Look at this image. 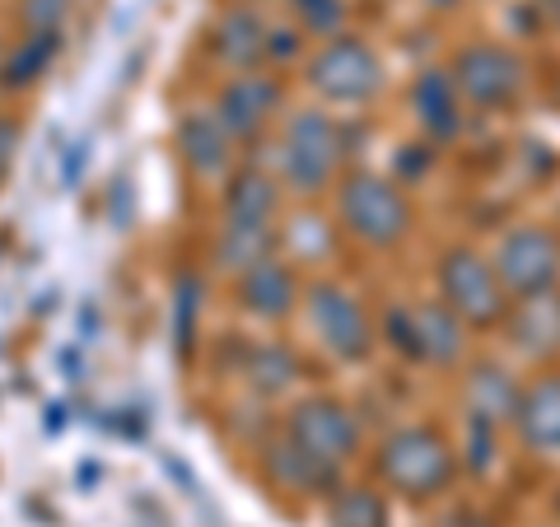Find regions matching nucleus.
I'll return each instance as SVG.
<instances>
[{"mask_svg": "<svg viewBox=\"0 0 560 527\" xmlns=\"http://www.w3.org/2000/svg\"><path fill=\"white\" fill-rule=\"evenodd\" d=\"M374 477L401 500H440L458 477V453L430 425H401L378 444Z\"/></svg>", "mask_w": 560, "mask_h": 527, "instance_id": "nucleus-1", "label": "nucleus"}, {"mask_svg": "<svg viewBox=\"0 0 560 527\" xmlns=\"http://www.w3.org/2000/svg\"><path fill=\"white\" fill-rule=\"evenodd\" d=\"M337 215H341V230L374 253L397 248L416 224L411 197L393 178H383V173H350L337 191Z\"/></svg>", "mask_w": 560, "mask_h": 527, "instance_id": "nucleus-2", "label": "nucleus"}, {"mask_svg": "<svg viewBox=\"0 0 560 527\" xmlns=\"http://www.w3.org/2000/svg\"><path fill=\"white\" fill-rule=\"evenodd\" d=\"M440 298L458 313L467 327H504L514 308V294L495 276V261L471 243H453L440 257Z\"/></svg>", "mask_w": 560, "mask_h": 527, "instance_id": "nucleus-3", "label": "nucleus"}, {"mask_svg": "<svg viewBox=\"0 0 560 527\" xmlns=\"http://www.w3.org/2000/svg\"><path fill=\"white\" fill-rule=\"evenodd\" d=\"M341 168V131L327 113L308 108V113H294L285 136H280V173L285 183L300 191V197H313L323 191Z\"/></svg>", "mask_w": 560, "mask_h": 527, "instance_id": "nucleus-4", "label": "nucleus"}, {"mask_svg": "<svg viewBox=\"0 0 560 527\" xmlns=\"http://www.w3.org/2000/svg\"><path fill=\"white\" fill-rule=\"evenodd\" d=\"M490 261H495V276L514 298L560 290V234L551 224H514L495 243Z\"/></svg>", "mask_w": 560, "mask_h": 527, "instance_id": "nucleus-5", "label": "nucleus"}, {"mask_svg": "<svg viewBox=\"0 0 560 527\" xmlns=\"http://www.w3.org/2000/svg\"><path fill=\"white\" fill-rule=\"evenodd\" d=\"M308 327L318 331V341L331 350L337 360L346 364H360L374 355V318L370 308L360 304V294H350L346 285H337V280H318L308 294Z\"/></svg>", "mask_w": 560, "mask_h": 527, "instance_id": "nucleus-6", "label": "nucleus"}, {"mask_svg": "<svg viewBox=\"0 0 560 527\" xmlns=\"http://www.w3.org/2000/svg\"><path fill=\"white\" fill-rule=\"evenodd\" d=\"M448 70H453V84H458L463 103H477V108H514L523 90H528V66H523L518 51L500 43L463 47Z\"/></svg>", "mask_w": 560, "mask_h": 527, "instance_id": "nucleus-7", "label": "nucleus"}, {"mask_svg": "<svg viewBox=\"0 0 560 527\" xmlns=\"http://www.w3.org/2000/svg\"><path fill=\"white\" fill-rule=\"evenodd\" d=\"M308 84L327 103L364 108L383 90V61L364 38H331L318 57L308 61Z\"/></svg>", "mask_w": 560, "mask_h": 527, "instance_id": "nucleus-8", "label": "nucleus"}, {"mask_svg": "<svg viewBox=\"0 0 560 527\" xmlns=\"http://www.w3.org/2000/svg\"><path fill=\"white\" fill-rule=\"evenodd\" d=\"M285 434L313 458H323L331 467H346L360 453V420L350 415L346 401L337 397H304L300 407L290 411Z\"/></svg>", "mask_w": 560, "mask_h": 527, "instance_id": "nucleus-9", "label": "nucleus"}, {"mask_svg": "<svg viewBox=\"0 0 560 527\" xmlns=\"http://www.w3.org/2000/svg\"><path fill=\"white\" fill-rule=\"evenodd\" d=\"M518 401H523V383L514 378L510 364L477 360L467 368V378H463V411H467V420L490 425V430H504V425H514Z\"/></svg>", "mask_w": 560, "mask_h": 527, "instance_id": "nucleus-10", "label": "nucleus"}, {"mask_svg": "<svg viewBox=\"0 0 560 527\" xmlns=\"http://www.w3.org/2000/svg\"><path fill=\"white\" fill-rule=\"evenodd\" d=\"M467 331L471 327L444 298H420V304H411V364H434V368L463 364Z\"/></svg>", "mask_w": 560, "mask_h": 527, "instance_id": "nucleus-11", "label": "nucleus"}, {"mask_svg": "<svg viewBox=\"0 0 560 527\" xmlns=\"http://www.w3.org/2000/svg\"><path fill=\"white\" fill-rule=\"evenodd\" d=\"M514 434L533 458H560V368H541L533 383H523Z\"/></svg>", "mask_w": 560, "mask_h": 527, "instance_id": "nucleus-12", "label": "nucleus"}, {"mask_svg": "<svg viewBox=\"0 0 560 527\" xmlns=\"http://www.w3.org/2000/svg\"><path fill=\"white\" fill-rule=\"evenodd\" d=\"M504 337L523 360L551 364L560 360V290L514 298L510 318H504Z\"/></svg>", "mask_w": 560, "mask_h": 527, "instance_id": "nucleus-13", "label": "nucleus"}, {"mask_svg": "<svg viewBox=\"0 0 560 527\" xmlns=\"http://www.w3.org/2000/svg\"><path fill=\"white\" fill-rule=\"evenodd\" d=\"M411 113H416V127L430 140L463 136V94H458V84H453V70H444V66L420 70L411 84Z\"/></svg>", "mask_w": 560, "mask_h": 527, "instance_id": "nucleus-14", "label": "nucleus"}, {"mask_svg": "<svg viewBox=\"0 0 560 527\" xmlns=\"http://www.w3.org/2000/svg\"><path fill=\"white\" fill-rule=\"evenodd\" d=\"M276 108H280V84L271 75H238V80L224 84L215 117L224 121V131L230 136L253 140L271 121Z\"/></svg>", "mask_w": 560, "mask_h": 527, "instance_id": "nucleus-15", "label": "nucleus"}, {"mask_svg": "<svg viewBox=\"0 0 560 527\" xmlns=\"http://www.w3.org/2000/svg\"><path fill=\"white\" fill-rule=\"evenodd\" d=\"M267 477L280 490H294V495H331V490H341V467L304 453L290 434L267 448Z\"/></svg>", "mask_w": 560, "mask_h": 527, "instance_id": "nucleus-16", "label": "nucleus"}, {"mask_svg": "<svg viewBox=\"0 0 560 527\" xmlns=\"http://www.w3.org/2000/svg\"><path fill=\"white\" fill-rule=\"evenodd\" d=\"M238 298L243 308L257 313V318H285V313L294 308V298H300V280H294V271L285 267V261H257V267L248 276H238Z\"/></svg>", "mask_w": 560, "mask_h": 527, "instance_id": "nucleus-17", "label": "nucleus"}, {"mask_svg": "<svg viewBox=\"0 0 560 527\" xmlns=\"http://www.w3.org/2000/svg\"><path fill=\"white\" fill-rule=\"evenodd\" d=\"M178 154L191 173L220 178L230 168V131H224V121L215 113H187L178 121Z\"/></svg>", "mask_w": 560, "mask_h": 527, "instance_id": "nucleus-18", "label": "nucleus"}, {"mask_svg": "<svg viewBox=\"0 0 560 527\" xmlns=\"http://www.w3.org/2000/svg\"><path fill=\"white\" fill-rule=\"evenodd\" d=\"M280 201V187L261 168L234 173L230 191H224V224H271Z\"/></svg>", "mask_w": 560, "mask_h": 527, "instance_id": "nucleus-19", "label": "nucleus"}, {"mask_svg": "<svg viewBox=\"0 0 560 527\" xmlns=\"http://www.w3.org/2000/svg\"><path fill=\"white\" fill-rule=\"evenodd\" d=\"M215 51L230 66H253L257 57H267V28H261L257 10H230L224 20L215 24Z\"/></svg>", "mask_w": 560, "mask_h": 527, "instance_id": "nucleus-20", "label": "nucleus"}, {"mask_svg": "<svg viewBox=\"0 0 560 527\" xmlns=\"http://www.w3.org/2000/svg\"><path fill=\"white\" fill-rule=\"evenodd\" d=\"M276 248L271 224H224L220 234V267L234 276H248L257 261H267Z\"/></svg>", "mask_w": 560, "mask_h": 527, "instance_id": "nucleus-21", "label": "nucleus"}, {"mask_svg": "<svg viewBox=\"0 0 560 527\" xmlns=\"http://www.w3.org/2000/svg\"><path fill=\"white\" fill-rule=\"evenodd\" d=\"M57 47H61V33H28V38L5 57L0 84H5V90H28V84H38L47 75L51 57H57Z\"/></svg>", "mask_w": 560, "mask_h": 527, "instance_id": "nucleus-22", "label": "nucleus"}, {"mask_svg": "<svg viewBox=\"0 0 560 527\" xmlns=\"http://www.w3.org/2000/svg\"><path fill=\"white\" fill-rule=\"evenodd\" d=\"M294 378H300V355L290 346L267 341L248 350V383L257 393H285Z\"/></svg>", "mask_w": 560, "mask_h": 527, "instance_id": "nucleus-23", "label": "nucleus"}, {"mask_svg": "<svg viewBox=\"0 0 560 527\" xmlns=\"http://www.w3.org/2000/svg\"><path fill=\"white\" fill-rule=\"evenodd\" d=\"M331 527H388V500L374 485H341L331 495Z\"/></svg>", "mask_w": 560, "mask_h": 527, "instance_id": "nucleus-24", "label": "nucleus"}, {"mask_svg": "<svg viewBox=\"0 0 560 527\" xmlns=\"http://www.w3.org/2000/svg\"><path fill=\"white\" fill-rule=\"evenodd\" d=\"M201 304H206L201 276L183 271V276H178V285H173V341H178V355H191V346H197Z\"/></svg>", "mask_w": 560, "mask_h": 527, "instance_id": "nucleus-25", "label": "nucleus"}, {"mask_svg": "<svg viewBox=\"0 0 560 527\" xmlns=\"http://www.w3.org/2000/svg\"><path fill=\"white\" fill-rule=\"evenodd\" d=\"M294 14H300L304 28L318 33V38H341V24H346L341 0H294Z\"/></svg>", "mask_w": 560, "mask_h": 527, "instance_id": "nucleus-26", "label": "nucleus"}, {"mask_svg": "<svg viewBox=\"0 0 560 527\" xmlns=\"http://www.w3.org/2000/svg\"><path fill=\"white\" fill-rule=\"evenodd\" d=\"M495 444H500V430L467 420V453H463V462H467L471 477H486V471L495 467Z\"/></svg>", "mask_w": 560, "mask_h": 527, "instance_id": "nucleus-27", "label": "nucleus"}, {"mask_svg": "<svg viewBox=\"0 0 560 527\" xmlns=\"http://www.w3.org/2000/svg\"><path fill=\"white\" fill-rule=\"evenodd\" d=\"M70 0H24V24L28 33H61Z\"/></svg>", "mask_w": 560, "mask_h": 527, "instance_id": "nucleus-28", "label": "nucleus"}, {"mask_svg": "<svg viewBox=\"0 0 560 527\" xmlns=\"http://www.w3.org/2000/svg\"><path fill=\"white\" fill-rule=\"evenodd\" d=\"M14 150H20V127H14L10 117H0V178H5V173H10Z\"/></svg>", "mask_w": 560, "mask_h": 527, "instance_id": "nucleus-29", "label": "nucleus"}, {"mask_svg": "<svg viewBox=\"0 0 560 527\" xmlns=\"http://www.w3.org/2000/svg\"><path fill=\"white\" fill-rule=\"evenodd\" d=\"M294 51H300V38H294V33L285 28V33H267V57H276V61H285V57H294Z\"/></svg>", "mask_w": 560, "mask_h": 527, "instance_id": "nucleus-30", "label": "nucleus"}, {"mask_svg": "<svg viewBox=\"0 0 560 527\" xmlns=\"http://www.w3.org/2000/svg\"><path fill=\"white\" fill-rule=\"evenodd\" d=\"M440 527H486V523H481L477 514H467V508H463V514H448Z\"/></svg>", "mask_w": 560, "mask_h": 527, "instance_id": "nucleus-31", "label": "nucleus"}, {"mask_svg": "<svg viewBox=\"0 0 560 527\" xmlns=\"http://www.w3.org/2000/svg\"><path fill=\"white\" fill-rule=\"evenodd\" d=\"M430 5H434V10H453V5H458V0H430Z\"/></svg>", "mask_w": 560, "mask_h": 527, "instance_id": "nucleus-32", "label": "nucleus"}, {"mask_svg": "<svg viewBox=\"0 0 560 527\" xmlns=\"http://www.w3.org/2000/svg\"><path fill=\"white\" fill-rule=\"evenodd\" d=\"M556 523H560V490H556Z\"/></svg>", "mask_w": 560, "mask_h": 527, "instance_id": "nucleus-33", "label": "nucleus"}, {"mask_svg": "<svg viewBox=\"0 0 560 527\" xmlns=\"http://www.w3.org/2000/svg\"><path fill=\"white\" fill-rule=\"evenodd\" d=\"M0 70H5V51H0Z\"/></svg>", "mask_w": 560, "mask_h": 527, "instance_id": "nucleus-34", "label": "nucleus"}]
</instances>
